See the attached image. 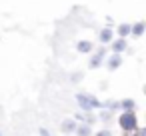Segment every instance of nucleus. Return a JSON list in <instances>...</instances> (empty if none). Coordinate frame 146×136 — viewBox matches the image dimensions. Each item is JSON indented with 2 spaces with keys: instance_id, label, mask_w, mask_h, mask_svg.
Instances as JSON below:
<instances>
[{
  "instance_id": "f257e3e1",
  "label": "nucleus",
  "mask_w": 146,
  "mask_h": 136,
  "mask_svg": "<svg viewBox=\"0 0 146 136\" xmlns=\"http://www.w3.org/2000/svg\"><path fill=\"white\" fill-rule=\"evenodd\" d=\"M118 124H120V128L124 132H134L138 128V118H136L134 110H124L120 114V118H118Z\"/></svg>"
},
{
  "instance_id": "f03ea898",
  "label": "nucleus",
  "mask_w": 146,
  "mask_h": 136,
  "mask_svg": "<svg viewBox=\"0 0 146 136\" xmlns=\"http://www.w3.org/2000/svg\"><path fill=\"white\" fill-rule=\"evenodd\" d=\"M76 102H78V106H80L84 112H90V110L102 106V102H100L98 98L90 96V94H76Z\"/></svg>"
},
{
  "instance_id": "7ed1b4c3",
  "label": "nucleus",
  "mask_w": 146,
  "mask_h": 136,
  "mask_svg": "<svg viewBox=\"0 0 146 136\" xmlns=\"http://www.w3.org/2000/svg\"><path fill=\"white\" fill-rule=\"evenodd\" d=\"M106 54H108V48L106 46H100L92 56H90V62H88V66L94 70V68H100L102 66V62H104V58H106Z\"/></svg>"
},
{
  "instance_id": "20e7f679",
  "label": "nucleus",
  "mask_w": 146,
  "mask_h": 136,
  "mask_svg": "<svg viewBox=\"0 0 146 136\" xmlns=\"http://www.w3.org/2000/svg\"><path fill=\"white\" fill-rule=\"evenodd\" d=\"M110 50H112V54H122L124 50H128V40L126 38H112Z\"/></svg>"
},
{
  "instance_id": "39448f33",
  "label": "nucleus",
  "mask_w": 146,
  "mask_h": 136,
  "mask_svg": "<svg viewBox=\"0 0 146 136\" xmlns=\"http://www.w3.org/2000/svg\"><path fill=\"white\" fill-rule=\"evenodd\" d=\"M112 38H114V30L112 28H108V26H104L100 32H98V40H100V44L104 46V44H110L112 42Z\"/></svg>"
},
{
  "instance_id": "423d86ee",
  "label": "nucleus",
  "mask_w": 146,
  "mask_h": 136,
  "mask_svg": "<svg viewBox=\"0 0 146 136\" xmlns=\"http://www.w3.org/2000/svg\"><path fill=\"white\" fill-rule=\"evenodd\" d=\"M122 66V56L120 54H110L108 58H106V68L112 72V70H118Z\"/></svg>"
},
{
  "instance_id": "0eeeda50",
  "label": "nucleus",
  "mask_w": 146,
  "mask_h": 136,
  "mask_svg": "<svg viewBox=\"0 0 146 136\" xmlns=\"http://www.w3.org/2000/svg\"><path fill=\"white\" fill-rule=\"evenodd\" d=\"M144 30H146L144 20H138V22L130 24V36H132V38H140V36L144 34Z\"/></svg>"
},
{
  "instance_id": "6e6552de",
  "label": "nucleus",
  "mask_w": 146,
  "mask_h": 136,
  "mask_svg": "<svg viewBox=\"0 0 146 136\" xmlns=\"http://www.w3.org/2000/svg\"><path fill=\"white\" fill-rule=\"evenodd\" d=\"M76 50L80 54H88V52L94 50V42H90V40H78L76 42Z\"/></svg>"
},
{
  "instance_id": "1a4fd4ad",
  "label": "nucleus",
  "mask_w": 146,
  "mask_h": 136,
  "mask_svg": "<svg viewBox=\"0 0 146 136\" xmlns=\"http://www.w3.org/2000/svg\"><path fill=\"white\" fill-rule=\"evenodd\" d=\"M116 34H118V38H128V36H130V22H122V24H118Z\"/></svg>"
},
{
  "instance_id": "9d476101",
  "label": "nucleus",
  "mask_w": 146,
  "mask_h": 136,
  "mask_svg": "<svg viewBox=\"0 0 146 136\" xmlns=\"http://www.w3.org/2000/svg\"><path fill=\"white\" fill-rule=\"evenodd\" d=\"M76 136H90L92 134V130H90V126L88 124H82V126H76Z\"/></svg>"
},
{
  "instance_id": "9b49d317",
  "label": "nucleus",
  "mask_w": 146,
  "mask_h": 136,
  "mask_svg": "<svg viewBox=\"0 0 146 136\" xmlns=\"http://www.w3.org/2000/svg\"><path fill=\"white\" fill-rule=\"evenodd\" d=\"M62 130H64L66 134L74 132V130H76V122H74V120H64V122H62Z\"/></svg>"
},
{
  "instance_id": "f8f14e48",
  "label": "nucleus",
  "mask_w": 146,
  "mask_h": 136,
  "mask_svg": "<svg viewBox=\"0 0 146 136\" xmlns=\"http://www.w3.org/2000/svg\"><path fill=\"white\" fill-rule=\"evenodd\" d=\"M120 108H122V110H134V108H136V102H134L132 98H130V100L126 98V100L120 102Z\"/></svg>"
},
{
  "instance_id": "ddd939ff",
  "label": "nucleus",
  "mask_w": 146,
  "mask_h": 136,
  "mask_svg": "<svg viewBox=\"0 0 146 136\" xmlns=\"http://www.w3.org/2000/svg\"><path fill=\"white\" fill-rule=\"evenodd\" d=\"M94 136H112V132H110V130H98Z\"/></svg>"
},
{
  "instance_id": "4468645a",
  "label": "nucleus",
  "mask_w": 146,
  "mask_h": 136,
  "mask_svg": "<svg viewBox=\"0 0 146 136\" xmlns=\"http://www.w3.org/2000/svg\"><path fill=\"white\" fill-rule=\"evenodd\" d=\"M106 26L112 28V18H110V16H106Z\"/></svg>"
}]
</instances>
